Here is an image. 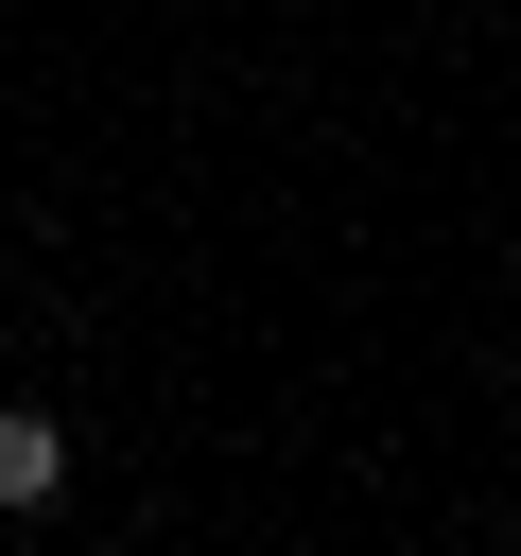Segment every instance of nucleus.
<instances>
[{"mask_svg": "<svg viewBox=\"0 0 521 556\" xmlns=\"http://www.w3.org/2000/svg\"><path fill=\"white\" fill-rule=\"evenodd\" d=\"M52 486H69V417H35V400H17V417H0V521H35Z\"/></svg>", "mask_w": 521, "mask_h": 556, "instance_id": "nucleus-1", "label": "nucleus"}]
</instances>
